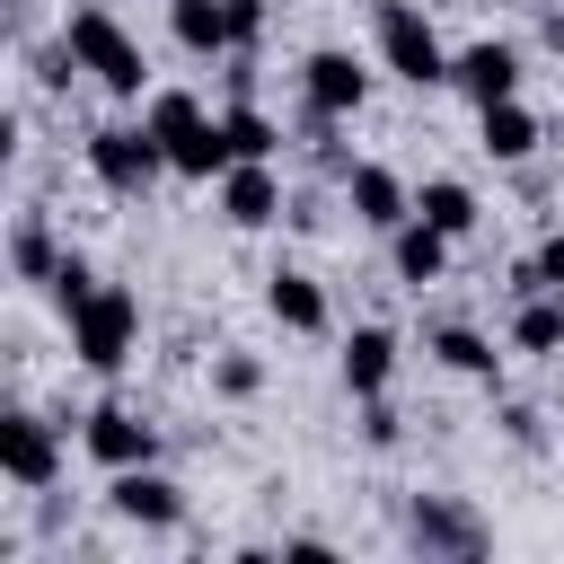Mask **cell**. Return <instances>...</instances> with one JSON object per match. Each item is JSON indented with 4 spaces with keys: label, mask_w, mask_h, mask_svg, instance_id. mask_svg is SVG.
Returning a JSON list of instances; mask_svg holds the SVG:
<instances>
[{
    "label": "cell",
    "mask_w": 564,
    "mask_h": 564,
    "mask_svg": "<svg viewBox=\"0 0 564 564\" xmlns=\"http://www.w3.org/2000/svg\"><path fill=\"white\" fill-rule=\"evenodd\" d=\"M62 44L79 53V70L106 88V97H123V106H141L150 97V53L132 44V26L115 18V9H97V0H79L70 18H62Z\"/></svg>",
    "instance_id": "6da1fadb"
},
{
    "label": "cell",
    "mask_w": 564,
    "mask_h": 564,
    "mask_svg": "<svg viewBox=\"0 0 564 564\" xmlns=\"http://www.w3.org/2000/svg\"><path fill=\"white\" fill-rule=\"evenodd\" d=\"M397 432H405L397 405H388V397H361V441H370V449H397Z\"/></svg>",
    "instance_id": "484cf974"
},
{
    "label": "cell",
    "mask_w": 564,
    "mask_h": 564,
    "mask_svg": "<svg viewBox=\"0 0 564 564\" xmlns=\"http://www.w3.org/2000/svg\"><path fill=\"white\" fill-rule=\"evenodd\" d=\"M220 220H229V229H273V220H291V194H282V176H273V159H229V176H220Z\"/></svg>",
    "instance_id": "30bf717a"
},
{
    "label": "cell",
    "mask_w": 564,
    "mask_h": 564,
    "mask_svg": "<svg viewBox=\"0 0 564 564\" xmlns=\"http://www.w3.org/2000/svg\"><path fill=\"white\" fill-rule=\"evenodd\" d=\"M141 123H150V141L176 159V150H185V141L212 123V106H203L194 88H150V97H141Z\"/></svg>",
    "instance_id": "d6986e66"
},
{
    "label": "cell",
    "mask_w": 564,
    "mask_h": 564,
    "mask_svg": "<svg viewBox=\"0 0 564 564\" xmlns=\"http://www.w3.org/2000/svg\"><path fill=\"white\" fill-rule=\"evenodd\" d=\"M88 176H97L115 203H141V194L167 176V150L150 141V123H97V132H88Z\"/></svg>",
    "instance_id": "277c9868"
},
{
    "label": "cell",
    "mask_w": 564,
    "mask_h": 564,
    "mask_svg": "<svg viewBox=\"0 0 564 564\" xmlns=\"http://www.w3.org/2000/svg\"><path fill=\"white\" fill-rule=\"evenodd\" d=\"M106 511H115L123 529H185V485L159 476V458H150V467H115V476H106Z\"/></svg>",
    "instance_id": "9c48e42d"
},
{
    "label": "cell",
    "mask_w": 564,
    "mask_h": 564,
    "mask_svg": "<svg viewBox=\"0 0 564 564\" xmlns=\"http://www.w3.org/2000/svg\"><path fill=\"white\" fill-rule=\"evenodd\" d=\"M405 546H414V555H441V564H476V555L494 546V529H485L458 494H414V502H405Z\"/></svg>",
    "instance_id": "5b68a950"
},
{
    "label": "cell",
    "mask_w": 564,
    "mask_h": 564,
    "mask_svg": "<svg viewBox=\"0 0 564 564\" xmlns=\"http://www.w3.org/2000/svg\"><path fill=\"white\" fill-rule=\"evenodd\" d=\"M335 370H344L352 397H388V379H397V335H388V326H352Z\"/></svg>",
    "instance_id": "ac0fdd59"
},
{
    "label": "cell",
    "mask_w": 564,
    "mask_h": 564,
    "mask_svg": "<svg viewBox=\"0 0 564 564\" xmlns=\"http://www.w3.org/2000/svg\"><path fill=\"white\" fill-rule=\"evenodd\" d=\"M300 97H308V115L344 123V115H361V106H370V62H361V53H344V44H317V53L300 62Z\"/></svg>",
    "instance_id": "ba28073f"
},
{
    "label": "cell",
    "mask_w": 564,
    "mask_h": 564,
    "mask_svg": "<svg viewBox=\"0 0 564 564\" xmlns=\"http://www.w3.org/2000/svg\"><path fill=\"white\" fill-rule=\"evenodd\" d=\"M44 291H53V308H62V317H70V308H79V300H88V291H97V273H88V256H79V247H70V256H62V264H53V282H44Z\"/></svg>",
    "instance_id": "cb8c5ba5"
},
{
    "label": "cell",
    "mask_w": 564,
    "mask_h": 564,
    "mask_svg": "<svg viewBox=\"0 0 564 564\" xmlns=\"http://www.w3.org/2000/svg\"><path fill=\"white\" fill-rule=\"evenodd\" d=\"M423 352H432L441 370L476 379V388H502V344H494V335H476V326H432V335H423Z\"/></svg>",
    "instance_id": "2e32d148"
},
{
    "label": "cell",
    "mask_w": 564,
    "mask_h": 564,
    "mask_svg": "<svg viewBox=\"0 0 564 564\" xmlns=\"http://www.w3.org/2000/svg\"><path fill=\"white\" fill-rule=\"evenodd\" d=\"M264 308H273V326H282V335H326V326H335L326 282H317V273H300V264H273V273H264Z\"/></svg>",
    "instance_id": "4fadbf2b"
},
{
    "label": "cell",
    "mask_w": 564,
    "mask_h": 564,
    "mask_svg": "<svg viewBox=\"0 0 564 564\" xmlns=\"http://www.w3.org/2000/svg\"><path fill=\"white\" fill-rule=\"evenodd\" d=\"M220 123H229V159H282V123H273L256 97H238Z\"/></svg>",
    "instance_id": "7402d4cb"
},
{
    "label": "cell",
    "mask_w": 564,
    "mask_h": 564,
    "mask_svg": "<svg viewBox=\"0 0 564 564\" xmlns=\"http://www.w3.org/2000/svg\"><path fill=\"white\" fill-rule=\"evenodd\" d=\"M511 352H564V300L555 291H529L520 308H511Z\"/></svg>",
    "instance_id": "44dd1931"
},
{
    "label": "cell",
    "mask_w": 564,
    "mask_h": 564,
    "mask_svg": "<svg viewBox=\"0 0 564 564\" xmlns=\"http://www.w3.org/2000/svg\"><path fill=\"white\" fill-rule=\"evenodd\" d=\"M538 141H546V123H538L520 97H502V106H476V150H485L494 167H520Z\"/></svg>",
    "instance_id": "5bb4252c"
},
{
    "label": "cell",
    "mask_w": 564,
    "mask_h": 564,
    "mask_svg": "<svg viewBox=\"0 0 564 564\" xmlns=\"http://www.w3.org/2000/svg\"><path fill=\"white\" fill-rule=\"evenodd\" d=\"M502 432H511L520 449H538V414H529V405H502Z\"/></svg>",
    "instance_id": "83f0119b"
},
{
    "label": "cell",
    "mask_w": 564,
    "mask_h": 564,
    "mask_svg": "<svg viewBox=\"0 0 564 564\" xmlns=\"http://www.w3.org/2000/svg\"><path fill=\"white\" fill-rule=\"evenodd\" d=\"M167 35L194 53V62H229L238 35H229V0H167Z\"/></svg>",
    "instance_id": "e0dca14e"
},
{
    "label": "cell",
    "mask_w": 564,
    "mask_h": 564,
    "mask_svg": "<svg viewBox=\"0 0 564 564\" xmlns=\"http://www.w3.org/2000/svg\"><path fill=\"white\" fill-rule=\"evenodd\" d=\"M555 300H564V291H555Z\"/></svg>",
    "instance_id": "f546056e"
},
{
    "label": "cell",
    "mask_w": 564,
    "mask_h": 564,
    "mask_svg": "<svg viewBox=\"0 0 564 564\" xmlns=\"http://www.w3.org/2000/svg\"><path fill=\"white\" fill-rule=\"evenodd\" d=\"M546 53H555V62H564V9H555V18H546Z\"/></svg>",
    "instance_id": "f1b7e54d"
},
{
    "label": "cell",
    "mask_w": 564,
    "mask_h": 564,
    "mask_svg": "<svg viewBox=\"0 0 564 564\" xmlns=\"http://www.w3.org/2000/svg\"><path fill=\"white\" fill-rule=\"evenodd\" d=\"M62 256H70V247H53L44 220H18V229H9V273H18V282H53Z\"/></svg>",
    "instance_id": "603a6c76"
},
{
    "label": "cell",
    "mask_w": 564,
    "mask_h": 564,
    "mask_svg": "<svg viewBox=\"0 0 564 564\" xmlns=\"http://www.w3.org/2000/svg\"><path fill=\"white\" fill-rule=\"evenodd\" d=\"M264 18H273V0H229V35H238V53H256Z\"/></svg>",
    "instance_id": "4316f807"
},
{
    "label": "cell",
    "mask_w": 564,
    "mask_h": 564,
    "mask_svg": "<svg viewBox=\"0 0 564 564\" xmlns=\"http://www.w3.org/2000/svg\"><path fill=\"white\" fill-rule=\"evenodd\" d=\"M212 388H220V397H256V388H264V361H256V352H212Z\"/></svg>",
    "instance_id": "d4e9b609"
},
{
    "label": "cell",
    "mask_w": 564,
    "mask_h": 564,
    "mask_svg": "<svg viewBox=\"0 0 564 564\" xmlns=\"http://www.w3.org/2000/svg\"><path fill=\"white\" fill-rule=\"evenodd\" d=\"M62 326H70V361L97 370V379H115V370L141 352V300H132L123 282H97Z\"/></svg>",
    "instance_id": "7a4b0ae2"
},
{
    "label": "cell",
    "mask_w": 564,
    "mask_h": 564,
    "mask_svg": "<svg viewBox=\"0 0 564 564\" xmlns=\"http://www.w3.org/2000/svg\"><path fill=\"white\" fill-rule=\"evenodd\" d=\"M379 70L405 88H449V44L432 35L414 0H379Z\"/></svg>",
    "instance_id": "3957f363"
},
{
    "label": "cell",
    "mask_w": 564,
    "mask_h": 564,
    "mask_svg": "<svg viewBox=\"0 0 564 564\" xmlns=\"http://www.w3.org/2000/svg\"><path fill=\"white\" fill-rule=\"evenodd\" d=\"M449 88H458L467 106H502V97H520V53H511L502 35H485V44L449 53Z\"/></svg>",
    "instance_id": "7c38bea8"
},
{
    "label": "cell",
    "mask_w": 564,
    "mask_h": 564,
    "mask_svg": "<svg viewBox=\"0 0 564 564\" xmlns=\"http://www.w3.org/2000/svg\"><path fill=\"white\" fill-rule=\"evenodd\" d=\"M414 212H423L432 229H449V238H476V220H485V203H476L458 176H423V185H414Z\"/></svg>",
    "instance_id": "ffe728a7"
},
{
    "label": "cell",
    "mask_w": 564,
    "mask_h": 564,
    "mask_svg": "<svg viewBox=\"0 0 564 564\" xmlns=\"http://www.w3.org/2000/svg\"><path fill=\"white\" fill-rule=\"evenodd\" d=\"M0 476L18 494H53V476H62V423L35 414V405H9L0 414Z\"/></svg>",
    "instance_id": "8992f818"
},
{
    "label": "cell",
    "mask_w": 564,
    "mask_h": 564,
    "mask_svg": "<svg viewBox=\"0 0 564 564\" xmlns=\"http://www.w3.org/2000/svg\"><path fill=\"white\" fill-rule=\"evenodd\" d=\"M449 247H458V238H449V229H432L423 212H414L405 229H388V264H397V282H414V291L449 273Z\"/></svg>",
    "instance_id": "9a60e30c"
},
{
    "label": "cell",
    "mask_w": 564,
    "mask_h": 564,
    "mask_svg": "<svg viewBox=\"0 0 564 564\" xmlns=\"http://www.w3.org/2000/svg\"><path fill=\"white\" fill-rule=\"evenodd\" d=\"M79 449H88L106 476H115V467H150V458H159V423H150L141 405H115V397H106V405L79 414Z\"/></svg>",
    "instance_id": "52a82bcc"
},
{
    "label": "cell",
    "mask_w": 564,
    "mask_h": 564,
    "mask_svg": "<svg viewBox=\"0 0 564 564\" xmlns=\"http://www.w3.org/2000/svg\"><path fill=\"white\" fill-rule=\"evenodd\" d=\"M344 212H352L361 229L388 238V229L414 220V185H405L397 167H379V159H352V167H344Z\"/></svg>",
    "instance_id": "8fae6325"
}]
</instances>
